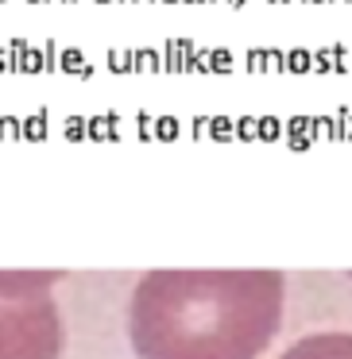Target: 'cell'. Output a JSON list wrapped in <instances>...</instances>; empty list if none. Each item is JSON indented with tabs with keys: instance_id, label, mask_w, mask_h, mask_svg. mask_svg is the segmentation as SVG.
Segmentation results:
<instances>
[{
	"instance_id": "cell-1",
	"label": "cell",
	"mask_w": 352,
	"mask_h": 359,
	"mask_svg": "<svg viewBox=\"0 0 352 359\" xmlns=\"http://www.w3.org/2000/svg\"><path fill=\"white\" fill-rule=\"evenodd\" d=\"M279 325L275 271H151L128 309L136 359H260Z\"/></svg>"
},
{
	"instance_id": "cell-2",
	"label": "cell",
	"mask_w": 352,
	"mask_h": 359,
	"mask_svg": "<svg viewBox=\"0 0 352 359\" xmlns=\"http://www.w3.org/2000/svg\"><path fill=\"white\" fill-rule=\"evenodd\" d=\"M55 286L50 271H0V359H62L66 325Z\"/></svg>"
},
{
	"instance_id": "cell-3",
	"label": "cell",
	"mask_w": 352,
	"mask_h": 359,
	"mask_svg": "<svg viewBox=\"0 0 352 359\" xmlns=\"http://www.w3.org/2000/svg\"><path fill=\"white\" fill-rule=\"evenodd\" d=\"M279 359H352V332H310L279 351Z\"/></svg>"
}]
</instances>
